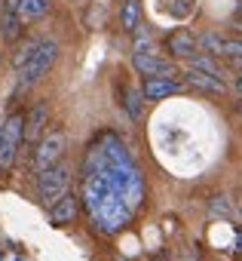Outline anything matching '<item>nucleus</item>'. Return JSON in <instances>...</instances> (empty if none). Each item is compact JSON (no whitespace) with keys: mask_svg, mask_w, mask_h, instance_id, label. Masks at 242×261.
<instances>
[{"mask_svg":"<svg viewBox=\"0 0 242 261\" xmlns=\"http://www.w3.org/2000/svg\"><path fill=\"white\" fill-rule=\"evenodd\" d=\"M58 56H62V46H58L55 40H43V43H37L34 56L19 68V86H22V89H31V86H37L40 80H46L49 71L55 68Z\"/></svg>","mask_w":242,"mask_h":261,"instance_id":"f257e3e1","label":"nucleus"},{"mask_svg":"<svg viewBox=\"0 0 242 261\" xmlns=\"http://www.w3.org/2000/svg\"><path fill=\"white\" fill-rule=\"evenodd\" d=\"M25 145V114H10L0 126V172H10Z\"/></svg>","mask_w":242,"mask_h":261,"instance_id":"f03ea898","label":"nucleus"},{"mask_svg":"<svg viewBox=\"0 0 242 261\" xmlns=\"http://www.w3.org/2000/svg\"><path fill=\"white\" fill-rule=\"evenodd\" d=\"M65 151H68V133H65V129H52V133H46L37 142V148H34V172H46V169L58 166Z\"/></svg>","mask_w":242,"mask_h":261,"instance_id":"7ed1b4c3","label":"nucleus"},{"mask_svg":"<svg viewBox=\"0 0 242 261\" xmlns=\"http://www.w3.org/2000/svg\"><path fill=\"white\" fill-rule=\"evenodd\" d=\"M68 188H71V172H68V166H52V169H46V172H37V194H40V200H43V206L49 209L52 203H58L65 194H68Z\"/></svg>","mask_w":242,"mask_h":261,"instance_id":"20e7f679","label":"nucleus"},{"mask_svg":"<svg viewBox=\"0 0 242 261\" xmlns=\"http://www.w3.org/2000/svg\"><path fill=\"white\" fill-rule=\"evenodd\" d=\"M132 65H135V71L141 77H178L175 65L169 59H163L160 53H135Z\"/></svg>","mask_w":242,"mask_h":261,"instance_id":"39448f33","label":"nucleus"},{"mask_svg":"<svg viewBox=\"0 0 242 261\" xmlns=\"http://www.w3.org/2000/svg\"><path fill=\"white\" fill-rule=\"evenodd\" d=\"M49 126V105L46 101H34L25 114V142L28 145H37V139H43Z\"/></svg>","mask_w":242,"mask_h":261,"instance_id":"423d86ee","label":"nucleus"},{"mask_svg":"<svg viewBox=\"0 0 242 261\" xmlns=\"http://www.w3.org/2000/svg\"><path fill=\"white\" fill-rule=\"evenodd\" d=\"M166 49L172 53V59H184V62H190L193 56H199V40H196L187 28H178V31L169 34Z\"/></svg>","mask_w":242,"mask_h":261,"instance_id":"0eeeda50","label":"nucleus"},{"mask_svg":"<svg viewBox=\"0 0 242 261\" xmlns=\"http://www.w3.org/2000/svg\"><path fill=\"white\" fill-rule=\"evenodd\" d=\"M181 89H184V83L178 77H144L141 92H144L147 101H163V98H169V95H175Z\"/></svg>","mask_w":242,"mask_h":261,"instance_id":"6e6552de","label":"nucleus"},{"mask_svg":"<svg viewBox=\"0 0 242 261\" xmlns=\"http://www.w3.org/2000/svg\"><path fill=\"white\" fill-rule=\"evenodd\" d=\"M77 215H80V203H77L74 194H65L58 203L49 206V221H52L55 227H68V224H74Z\"/></svg>","mask_w":242,"mask_h":261,"instance_id":"1a4fd4ad","label":"nucleus"},{"mask_svg":"<svg viewBox=\"0 0 242 261\" xmlns=\"http://www.w3.org/2000/svg\"><path fill=\"white\" fill-rule=\"evenodd\" d=\"M184 77H187V83H190V86H196L199 92H208V95H224V92H227V80L211 77V74H205V71L190 68Z\"/></svg>","mask_w":242,"mask_h":261,"instance_id":"9d476101","label":"nucleus"},{"mask_svg":"<svg viewBox=\"0 0 242 261\" xmlns=\"http://www.w3.org/2000/svg\"><path fill=\"white\" fill-rule=\"evenodd\" d=\"M25 31V22L19 16V10H4L0 13V37H4V43H16Z\"/></svg>","mask_w":242,"mask_h":261,"instance_id":"9b49d317","label":"nucleus"},{"mask_svg":"<svg viewBox=\"0 0 242 261\" xmlns=\"http://www.w3.org/2000/svg\"><path fill=\"white\" fill-rule=\"evenodd\" d=\"M49 10H52V0H19V16H22L25 25L46 19Z\"/></svg>","mask_w":242,"mask_h":261,"instance_id":"f8f14e48","label":"nucleus"},{"mask_svg":"<svg viewBox=\"0 0 242 261\" xmlns=\"http://www.w3.org/2000/svg\"><path fill=\"white\" fill-rule=\"evenodd\" d=\"M119 22L129 34H135L141 28V0H123V10H119Z\"/></svg>","mask_w":242,"mask_h":261,"instance_id":"ddd939ff","label":"nucleus"},{"mask_svg":"<svg viewBox=\"0 0 242 261\" xmlns=\"http://www.w3.org/2000/svg\"><path fill=\"white\" fill-rule=\"evenodd\" d=\"M190 68H196V71H205V74H211V77H227V68L224 65H218V56H208V53H199V56H193L190 59Z\"/></svg>","mask_w":242,"mask_h":261,"instance_id":"4468645a","label":"nucleus"},{"mask_svg":"<svg viewBox=\"0 0 242 261\" xmlns=\"http://www.w3.org/2000/svg\"><path fill=\"white\" fill-rule=\"evenodd\" d=\"M144 92H135V89H129L126 92V111H129V117L132 120H141L144 117Z\"/></svg>","mask_w":242,"mask_h":261,"instance_id":"2eb2a0df","label":"nucleus"},{"mask_svg":"<svg viewBox=\"0 0 242 261\" xmlns=\"http://www.w3.org/2000/svg\"><path fill=\"white\" fill-rule=\"evenodd\" d=\"M211 209H215V212H224V215H227V212H230V203H227L224 197H218V200L211 203Z\"/></svg>","mask_w":242,"mask_h":261,"instance_id":"dca6fc26","label":"nucleus"},{"mask_svg":"<svg viewBox=\"0 0 242 261\" xmlns=\"http://www.w3.org/2000/svg\"><path fill=\"white\" fill-rule=\"evenodd\" d=\"M230 62H233V68H236V71L242 74V59H230Z\"/></svg>","mask_w":242,"mask_h":261,"instance_id":"f3484780","label":"nucleus"},{"mask_svg":"<svg viewBox=\"0 0 242 261\" xmlns=\"http://www.w3.org/2000/svg\"><path fill=\"white\" fill-rule=\"evenodd\" d=\"M236 92H239V95H242V77H239V80H236Z\"/></svg>","mask_w":242,"mask_h":261,"instance_id":"a211bd4d","label":"nucleus"},{"mask_svg":"<svg viewBox=\"0 0 242 261\" xmlns=\"http://www.w3.org/2000/svg\"><path fill=\"white\" fill-rule=\"evenodd\" d=\"M236 243H239V252H242V233H236Z\"/></svg>","mask_w":242,"mask_h":261,"instance_id":"6ab92c4d","label":"nucleus"},{"mask_svg":"<svg viewBox=\"0 0 242 261\" xmlns=\"http://www.w3.org/2000/svg\"><path fill=\"white\" fill-rule=\"evenodd\" d=\"M0 13H4V0H0Z\"/></svg>","mask_w":242,"mask_h":261,"instance_id":"aec40b11","label":"nucleus"},{"mask_svg":"<svg viewBox=\"0 0 242 261\" xmlns=\"http://www.w3.org/2000/svg\"><path fill=\"white\" fill-rule=\"evenodd\" d=\"M239 108H242V105H239Z\"/></svg>","mask_w":242,"mask_h":261,"instance_id":"412c9836","label":"nucleus"}]
</instances>
